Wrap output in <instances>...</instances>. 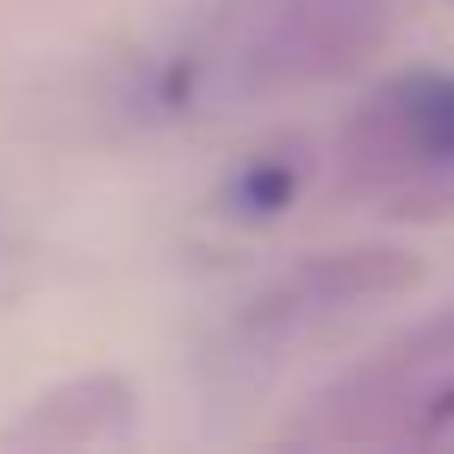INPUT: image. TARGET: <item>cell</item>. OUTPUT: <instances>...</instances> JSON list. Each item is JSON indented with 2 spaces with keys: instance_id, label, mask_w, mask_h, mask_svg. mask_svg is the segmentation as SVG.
<instances>
[{
  "instance_id": "cell-2",
  "label": "cell",
  "mask_w": 454,
  "mask_h": 454,
  "mask_svg": "<svg viewBox=\"0 0 454 454\" xmlns=\"http://www.w3.org/2000/svg\"><path fill=\"white\" fill-rule=\"evenodd\" d=\"M286 193H293V175H286V168H268V175L255 168V175L237 187V200H243L249 212H274V206H286Z\"/></svg>"
},
{
  "instance_id": "cell-1",
  "label": "cell",
  "mask_w": 454,
  "mask_h": 454,
  "mask_svg": "<svg viewBox=\"0 0 454 454\" xmlns=\"http://www.w3.org/2000/svg\"><path fill=\"white\" fill-rule=\"evenodd\" d=\"M367 162L404 193L448 206L454 200V75H404L367 106Z\"/></svg>"
}]
</instances>
